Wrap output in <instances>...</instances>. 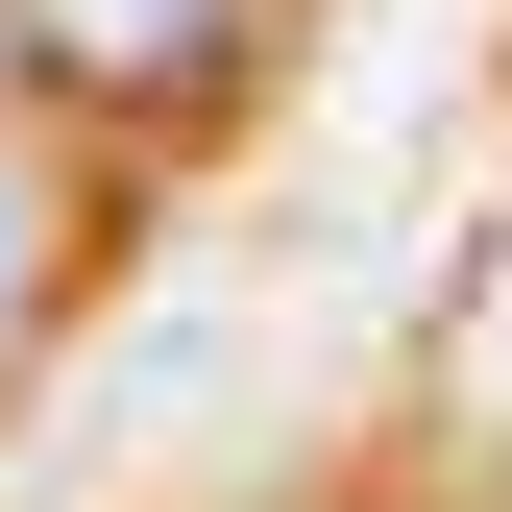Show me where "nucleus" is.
Instances as JSON below:
<instances>
[{
  "mask_svg": "<svg viewBox=\"0 0 512 512\" xmlns=\"http://www.w3.org/2000/svg\"><path fill=\"white\" fill-rule=\"evenodd\" d=\"M244 25L269 0H25V98H74V122H196L244 74Z\"/></svg>",
  "mask_w": 512,
  "mask_h": 512,
  "instance_id": "nucleus-1",
  "label": "nucleus"
},
{
  "mask_svg": "<svg viewBox=\"0 0 512 512\" xmlns=\"http://www.w3.org/2000/svg\"><path fill=\"white\" fill-rule=\"evenodd\" d=\"M74 293H98V147L0 98V391L74 342Z\"/></svg>",
  "mask_w": 512,
  "mask_h": 512,
  "instance_id": "nucleus-2",
  "label": "nucleus"
},
{
  "mask_svg": "<svg viewBox=\"0 0 512 512\" xmlns=\"http://www.w3.org/2000/svg\"><path fill=\"white\" fill-rule=\"evenodd\" d=\"M0 98H25V0H0Z\"/></svg>",
  "mask_w": 512,
  "mask_h": 512,
  "instance_id": "nucleus-3",
  "label": "nucleus"
}]
</instances>
